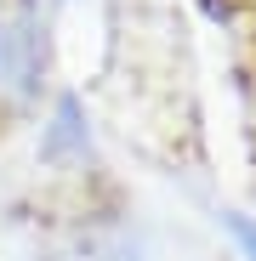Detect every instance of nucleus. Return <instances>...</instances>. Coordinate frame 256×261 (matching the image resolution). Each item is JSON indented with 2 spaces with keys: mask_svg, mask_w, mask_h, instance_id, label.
<instances>
[{
  "mask_svg": "<svg viewBox=\"0 0 256 261\" xmlns=\"http://www.w3.org/2000/svg\"><path fill=\"white\" fill-rule=\"evenodd\" d=\"M40 74V46L29 23H0V91L6 97H23Z\"/></svg>",
  "mask_w": 256,
  "mask_h": 261,
  "instance_id": "1",
  "label": "nucleus"
},
{
  "mask_svg": "<svg viewBox=\"0 0 256 261\" xmlns=\"http://www.w3.org/2000/svg\"><path fill=\"white\" fill-rule=\"evenodd\" d=\"M63 148H85V125H80V102L74 97L57 102V119L46 130V153H63Z\"/></svg>",
  "mask_w": 256,
  "mask_h": 261,
  "instance_id": "2",
  "label": "nucleus"
},
{
  "mask_svg": "<svg viewBox=\"0 0 256 261\" xmlns=\"http://www.w3.org/2000/svg\"><path fill=\"white\" fill-rule=\"evenodd\" d=\"M228 233H234V244L256 261V222H250V216H228Z\"/></svg>",
  "mask_w": 256,
  "mask_h": 261,
  "instance_id": "3",
  "label": "nucleus"
}]
</instances>
